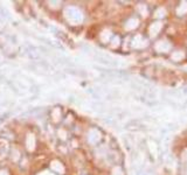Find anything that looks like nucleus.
<instances>
[{
  "instance_id": "nucleus-1",
  "label": "nucleus",
  "mask_w": 187,
  "mask_h": 175,
  "mask_svg": "<svg viewBox=\"0 0 187 175\" xmlns=\"http://www.w3.org/2000/svg\"><path fill=\"white\" fill-rule=\"evenodd\" d=\"M156 49L158 52H166L171 49V43L167 42V41H159L157 45H156Z\"/></svg>"
},
{
  "instance_id": "nucleus-2",
  "label": "nucleus",
  "mask_w": 187,
  "mask_h": 175,
  "mask_svg": "<svg viewBox=\"0 0 187 175\" xmlns=\"http://www.w3.org/2000/svg\"><path fill=\"white\" fill-rule=\"evenodd\" d=\"M161 27H163V23H161V22L152 23L151 26H150V29H149V32H150L151 36H154V35H157L158 33H159V30L161 29Z\"/></svg>"
},
{
  "instance_id": "nucleus-3",
  "label": "nucleus",
  "mask_w": 187,
  "mask_h": 175,
  "mask_svg": "<svg viewBox=\"0 0 187 175\" xmlns=\"http://www.w3.org/2000/svg\"><path fill=\"white\" fill-rule=\"evenodd\" d=\"M187 13V2L185 1H182L179 7L177 8V14L178 15H184V14H186Z\"/></svg>"
},
{
  "instance_id": "nucleus-4",
  "label": "nucleus",
  "mask_w": 187,
  "mask_h": 175,
  "mask_svg": "<svg viewBox=\"0 0 187 175\" xmlns=\"http://www.w3.org/2000/svg\"><path fill=\"white\" fill-rule=\"evenodd\" d=\"M171 57H172L173 61H181L182 58L185 57V54H184L182 52H174L173 54H172V56H171Z\"/></svg>"
},
{
  "instance_id": "nucleus-5",
  "label": "nucleus",
  "mask_w": 187,
  "mask_h": 175,
  "mask_svg": "<svg viewBox=\"0 0 187 175\" xmlns=\"http://www.w3.org/2000/svg\"><path fill=\"white\" fill-rule=\"evenodd\" d=\"M165 14H166V11H165L164 8H159V10L156 12V17L157 18H163L165 17Z\"/></svg>"
},
{
  "instance_id": "nucleus-6",
  "label": "nucleus",
  "mask_w": 187,
  "mask_h": 175,
  "mask_svg": "<svg viewBox=\"0 0 187 175\" xmlns=\"http://www.w3.org/2000/svg\"><path fill=\"white\" fill-rule=\"evenodd\" d=\"M137 25H138V21H137L136 19H133V20H130V21H129V25H128V28H134Z\"/></svg>"
}]
</instances>
